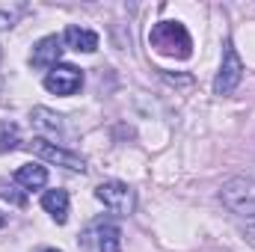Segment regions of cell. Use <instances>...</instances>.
Listing matches in <instances>:
<instances>
[{
  "label": "cell",
  "mask_w": 255,
  "mask_h": 252,
  "mask_svg": "<svg viewBox=\"0 0 255 252\" xmlns=\"http://www.w3.org/2000/svg\"><path fill=\"white\" fill-rule=\"evenodd\" d=\"M148 45L163 54V57H172V60H187L193 54V42L190 33L181 21H157L148 33Z\"/></svg>",
  "instance_id": "1"
},
{
  "label": "cell",
  "mask_w": 255,
  "mask_h": 252,
  "mask_svg": "<svg viewBox=\"0 0 255 252\" xmlns=\"http://www.w3.org/2000/svg\"><path fill=\"white\" fill-rule=\"evenodd\" d=\"M220 199L229 211L244 214V217H255V178H229L220 187Z\"/></svg>",
  "instance_id": "2"
},
{
  "label": "cell",
  "mask_w": 255,
  "mask_h": 252,
  "mask_svg": "<svg viewBox=\"0 0 255 252\" xmlns=\"http://www.w3.org/2000/svg\"><path fill=\"white\" fill-rule=\"evenodd\" d=\"M241 77H244V63H241L238 51H235L232 45H226L223 65H220V71H217V77H214V95H232V92L238 89Z\"/></svg>",
  "instance_id": "3"
},
{
  "label": "cell",
  "mask_w": 255,
  "mask_h": 252,
  "mask_svg": "<svg viewBox=\"0 0 255 252\" xmlns=\"http://www.w3.org/2000/svg\"><path fill=\"white\" fill-rule=\"evenodd\" d=\"M33 151H36L42 160L57 163V166H65V169H71V172H83V169H86V160H83L80 154L65 151L63 145H57V142H51V139H45V136H36V139H33Z\"/></svg>",
  "instance_id": "4"
},
{
  "label": "cell",
  "mask_w": 255,
  "mask_h": 252,
  "mask_svg": "<svg viewBox=\"0 0 255 252\" xmlns=\"http://www.w3.org/2000/svg\"><path fill=\"white\" fill-rule=\"evenodd\" d=\"M80 86H83V71L77 65L60 63L45 74V89L54 95H74Z\"/></svg>",
  "instance_id": "5"
},
{
  "label": "cell",
  "mask_w": 255,
  "mask_h": 252,
  "mask_svg": "<svg viewBox=\"0 0 255 252\" xmlns=\"http://www.w3.org/2000/svg\"><path fill=\"white\" fill-rule=\"evenodd\" d=\"M95 196L113 214H130L133 211V190L128 187L125 181H104V184H98Z\"/></svg>",
  "instance_id": "6"
},
{
  "label": "cell",
  "mask_w": 255,
  "mask_h": 252,
  "mask_svg": "<svg viewBox=\"0 0 255 252\" xmlns=\"http://www.w3.org/2000/svg\"><path fill=\"white\" fill-rule=\"evenodd\" d=\"M60 57H63V39H57V36H45V39H39L36 45H33V54H30V63L33 68H54V65H60Z\"/></svg>",
  "instance_id": "7"
},
{
  "label": "cell",
  "mask_w": 255,
  "mask_h": 252,
  "mask_svg": "<svg viewBox=\"0 0 255 252\" xmlns=\"http://www.w3.org/2000/svg\"><path fill=\"white\" fill-rule=\"evenodd\" d=\"M15 184L24 190H42L48 184V169L42 163H24L15 172Z\"/></svg>",
  "instance_id": "8"
},
{
  "label": "cell",
  "mask_w": 255,
  "mask_h": 252,
  "mask_svg": "<svg viewBox=\"0 0 255 252\" xmlns=\"http://www.w3.org/2000/svg\"><path fill=\"white\" fill-rule=\"evenodd\" d=\"M63 42L68 48H74V51H83V54H92L95 48H98V36L92 33V30H83V27H65L63 33Z\"/></svg>",
  "instance_id": "9"
},
{
  "label": "cell",
  "mask_w": 255,
  "mask_h": 252,
  "mask_svg": "<svg viewBox=\"0 0 255 252\" xmlns=\"http://www.w3.org/2000/svg\"><path fill=\"white\" fill-rule=\"evenodd\" d=\"M30 119H33L36 130H39V136H45V139H48V133H51V136L63 133V116H57V113L48 110V107H36V110L30 113Z\"/></svg>",
  "instance_id": "10"
},
{
  "label": "cell",
  "mask_w": 255,
  "mask_h": 252,
  "mask_svg": "<svg viewBox=\"0 0 255 252\" xmlns=\"http://www.w3.org/2000/svg\"><path fill=\"white\" fill-rule=\"evenodd\" d=\"M42 208H45L57 223H65V220H68V193H65V190H45Z\"/></svg>",
  "instance_id": "11"
},
{
  "label": "cell",
  "mask_w": 255,
  "mask_h": 252,
  "mask_svg": "<svg viewBox=\"0 0 255 252\" xmlns=\"http://www.w3.org/2000/svg\"><path fill=\"white\" fill-rule=\"evenodd\" d=\"M98 250L101 252H122V232L116 226H98Z\"/></svg>",
  "instance_id": "12"
},
{
  "label": "cell",
  "mask_w": 255,
  "mask_h": 252,
  "mask_svg": "<svg viewBox=\"0 0 255 252\" xmlns=\"http://www.w3.org/2000/svg\"><path fill=\"white\" fill-rule=\"evenodd\" d=\"M18 142H21L18 125H12V122H3V125H0V154H6V151H15V148H18Z\"/></svg>",
  "instance_id": "13"
},
{
  "label": "cell",
  "mask_w": 255,
  "mask_h": 252,
  "mask_svg": "<svg viewBox=\"0 0 255 252\" xmlns=\"http://www.w3.org/2000/svg\"><path fill=\"white\" fill-rule=\"evenodd\" d=\"M244 235H247V241L255 247V217H247V223H244Z\"/></svg>",
  "instance_id": "14"
},
{
  "label": "cell",
  "mask_w": 255,
  "mask_h": 252,
  "mask_svg": "<svg viewBox=\"0 0 255 252\" xmlns=\"http://www.w3.org/2000/svg\"><path fill=\"white\" fill-rule=\"evenodd\" d=\"M42 252H60V250H42Z\"/></svg>",
  "instance_id": "15"
}]
</instances>
